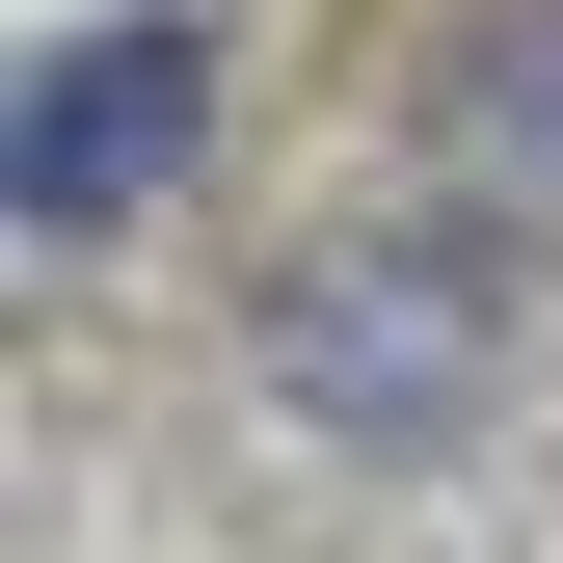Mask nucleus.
<instances>
[{
  "label": "nucleus",
  "instance_id": "1",
  "mask_svg": "<svg viewBox=\"0 0 563 563\" xmlns=\"http://www.w3.org/2000/svg\"><path fill=\"white\" fill-rule=\"evenodd\" d=\"M483 322H510L483 216H349V242L268 268V322H242V349L322 402V430H456V402H483Z\"/></svg>",
  "mask_w": 563,
  "mask_h": 563
},
{
  "label": "nucleus",
  "instance_id": "3",
  "mask_svg": "<svg viewBox=\"0 0 563 563\" xmlns=\"http://www.w3.org/2000/svg\"><path fill=\"white\" fill-rule=\"evenodd\" d=\"M430 162H456L483 242L563 216V0H456V27H430Z\"/></svg>",
  "mask_w": 563,
  "mask_h": 563
},
{
  "label": "nucleus",
  "instance_id": "2",
  "mask_svg": "<svg viewBox=\"0 0 563 563\" xmlns=\"http://www.w3.org/2000/svg\"><path fill=\"white\" fill-rule=\"evenodd\" d=\"M188 134H216V27H188V0H134V27H81V54L27 81V216H54V242H108Z\"/></svg>",
  "mask_w": 563,
  "mask_h": 563
}]
</instances>
